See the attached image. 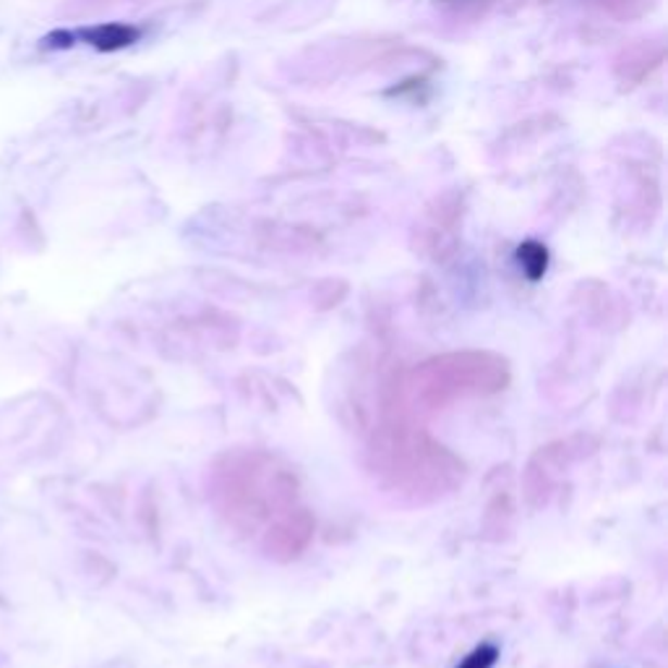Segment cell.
Returning <instances> with one entry per match:
<instances>
[{"mask_svg": "<svg viewBox=\"0 0 668 668\" xmlns=\"http://www.w3.org/2000/svg\"><path fill=\"white\" fill-rule=\"evenodd\" d=\"M517 262H520V267L525 275H528V280H541L543 275H546L549 269V251L546 245L538 243V241H528L522 243L520 249H517Z\"/></svg>", "mask_w": 668, "mask_h": 668, "instance_id": "cell-2", "label": "cell"}, {"mask_svg": "<svg viewBox=\"0 0 668 668\" xmlns=\"http://www.w3.org/2000/svg\"><path fill=\"white\" fill-rule=\"evenodd\" d=\"M496 658H499L496 645H481L472 653L465 655L463 664H459L457 668H494Z\"/></svg>", "mask_w": 668, "mask_h": 668, "instance_id": "cell-3", "label": "cell"}, {"mask_svg": "<svg viewBox=\"0 0 668 668\" xmlns=\"http://www.w3.org/2000/svg\"><path fill=\"white\" fill-rule=\"evenodd\" d=\"M71 37H79V40L92 45V48L110 53V50L128 48V45L139 40V29L126 27V24H100V27L81 29Z\"/></svg>", "mask_w": 668, "mask_h": 668, "instance_id": "cell-1", "label": "cell"}]
</instances>
